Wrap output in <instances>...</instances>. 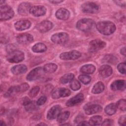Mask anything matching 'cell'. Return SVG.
Segmentation results:
<instances>
[{"label":"cell","instance_id":"8992f818","mask_svg":"<svg viewBox=\"0 0 126 126\" xmlns=\"http://www.w3.org/2000/svg\"><path fill=\"white\" fill-rule=\"evenodd\" d=\"M106 46V43L100 39H94L91 41L89 45L88 50L90 52L94 53L96 52Z\"/></svg>","mask_w":126,"mask_h":126},{"label":"cell","instance_id":"9c48e42d","mask_svg":"<svg viewBox=\"0 0 126 126\" xmlns=\"http://www.w3.org/2000/svg\"><path fill=\"white\" fill-rule=\"evenodd\" d=\"M43 69L41 67H37L31 71L27 76V79L30 81L39 79L43 74Z\"/></svg>","mask_w":126,"mask_h":126},{"label":"cell","instance_id":"4fadbf2b","mask_svg":"<svg viewBox=\"0 0 126 126\" xmlns=\"http://www.w3.org/2000/svg\"><path fill=\"white\" fill-rule=\"evenodd\" d=\"M17 41L18 43L22 44H29L32 42L33 38L32 35L28 33H23L19 34L16 37Z\"/></svg>","mask_w":126,"mask_h":126},{"label":"cell","instance_id":"b9f144b4","mask_svg":"<svg viewBox=\"0 0 126 126\" xmlns=\"http://www.w3.org/2000/svg\"><path fill=\"white\" fill-rule=\"evenodd\" d=\"M31 102H32V101L30 100V99H29L27 97H25L23 98L22 99V104H23V105H24L25 106L28 105Z\"/></svg>","mask_w":126,"mask_h":126},{"label":"cell","instance_id":"f1b7e54d","mask_svg":"<svg viewBox=\"0 0 126 126\" xmlns=\"http://www.w3.org/2000/svg\"><path fill=\"white\" fill-rule=\"evenodd\" d=\"M74 78V75L71 73H68L63 75L60 79V82L62 84H66L70 82Z\"/></svg>","mask_w":126,"mask_h":126},{"label":"cell","instance_id":"7402d4cb","mask_svg":"<svg viewBox=\"0 0 126 126\" xmlns=\"http://www.w3.org/2000/svg\"><path fill=\"white\" fill-rule=\"evenodd\" d=\"M11 70L13 74L19 75L25 73L27 70V67L24 64H18L12 67Z\"/></svg>","mask_w":126,"mask_h":126},{"label":"cell","instance_id":"8d00e7d4","mask_svg":"<svg viewBox=\"0 0 126 126\" xmlns=\"http://www.w3.org/2000/svg\"><path fill=\"white\" fill-rule=\"evenodd\" d=\"M118 71L122 74L126 73V63H120L117 66Z\"/></svg>","mask_w":126,"mask_h":126},{"label":"cell","instance_id":"e575fe53","mask_svg":"<svg viewBox=\"0 0 126 126\" xmlns=\"http://www.w3.org/2000/svg\"><path fill=\"white\" fill-rule=\"evenodd\" d=\"M40 90V88L38 86L33 87L29 92V95L31 97H34L37 95Z\"/></svg>","mask_w":126,"mask_h":126},{"label":"cell","instance_id":"2e32d148","mask_svg":"<svg viewBox=\"0 0 126 126\" xmlns=\"http://www.w3.org/2000/svg\"><path fill=\"white\" fill-rule=\"evenodd\" d=\"M102 109V107L98 104H91L85 107V113L88 115H92L100 112Z\"/></svg>","mask_w":126,"mask_h":126},{"label":"cell","instance_id":"52a82bcc","mask_svg":"<svg viewBox=\"0 0 126 126\" xmlns=\"http://www.w3.org/2000/svg\"><path fill=\"white\" fill-rule=\"evenodd\" d=\"M69 39V35L66 32H59L54 34L51 38V40L56 44H63Z\"/></svg>","mask_w":126,"mask_h":126},{"label":"cell","instance_id":"4dcf8cb0","mask_svg":"<svg viewBox=\"0 0 126 126\" xmlns=\"http://www.w3.org/2000/svg\"><path fill=\"white\" fill-rule=\"evenodd\" d=\"M70 115V113L68 111H64L63 113H60L57 117V121L59 123H62L66 121Z\"/></svg>","mask_w":126,"mask_h":126},{"label":"cell","instance_id":"f6af8a7d","mask_svg":"<svg viewBox=\"0 0 126 126\" xmlns=\"http://www.w3.org/2000/svg\"><path fill=\"white\" fill-rule=\"evenodd\" d=\"M120 52L121 54L123 55H124V56H126V47H124L122 48H121V50H120Z\"/></svg>","mask_w":126,"mask_h":126},{"label":"cell","instance_id":"e0dca14e","mask_svg":"<svg viewBox=\"0 0 126 126\" xmlns=\"http://www.w3.org/2000/svg\"><path fill=\"white\" fill-rule=\"evenodd\" d=\"M31 26V23L28 20H22L17 21L14 24L15 29L18 31H24L28 29Z\"/></svg>","mask_w":126,"mask_h":126},{"label":"cell","instance_id":"f546056e","mask_svg":"<svg viewBox=\"0 0 126 126\" xmlns=\"http://www.w3.org/2000/svg\"><path fill=\"white\" fill-rule=\"evenodd\" d=\"M102 118L100 116H94L91 117L89 120V125L97 126L99 125L102 123Z\"/></svg>","mask_w":126,"mask_h":126},{"label":"cell","instance_id":"836d02e7","mask_svg":"<svg viewBox=\"0 0 126 126\" xmlns=\"http://www.w3.org/2000/svg\"><path fill=\"white\" fill-rule=\"evenodd\" d=\"M117 107L121 110L125 111L126 109V101L125 99H121L119 100L116 104Z\"/></svg>","mask_w":126,"mask_h":126},{"label":"cell","instance_id":"9a60e30c","mask_svg":"<svg viewBox=\"0 0 126 126\" xmlns=\"http://www.w3.org/2000/svg\"><path fill=\"white\" fill-rule=\"evenodd\" d=\"M46 12V8L44 6L41 5H36L32 6L30 11V13L36 17L43 16L45 14Z\"/></svg>","mask_w":126,"mask_h":126},{"label":"cell","instance_id":"8fae6325","mask_svg":"<svg viewBox=\"0 0 126 126\" xmlns=\"http://www.w3.org/2000/svg\"><path fill=\"white\" fill-rule=\"evenodd\" d=\"M53 27V23L47 20L43 21L37 24L36 26V29L41 33H45L52 29Z\"/></svg>","mask_w":126,"mask_h":126},{"label":"cell","instance_id":"83f0119b","mask_svg":"<svg viewBox=\"0 0 126 126\" xmlns=\"http://www.w3.org/2000/svg\"><path fill=\"white\" fill-rule=\"evenodd\" d=\"M118 60L117 58L112 55H107L104 57L102 59V62L104 63H107L110 64H116Z\"/></svg>","mask_w":126,"mask_h":126},{"label":"cell","instance_id":"ab89813d","mask_svg":"<svg viewBox=\"0 0 126 126\" xmlns=\"http://www.w3.org/2000/svg\"><path fill=\"white\" fill-rule=\"evenodd\" d=\"M126 117L125 115H123L121 116L119 120V121H118L119 124L121 126H125L126 125Z\"/></svg>","mask_w":126,"mask_h":126},{"label":"cell","instance_id":"ba28073f","mask_svg":"<svg viewBox=\"0 0 126 126\" xmlns=\"http://www.w3.org/2000/svg\"><path fill=\"white\" fill-rule=\"evenodd\" d=\"M81 56V54L80 52L76 50H72L61 53L60 58L63 60H74L79 58Z\"/></svg>","mask_w":126,"mask_h":126},{"label":"cell","instance_id":"44dd1931","mask_svg":"<svg viewBox=\"0 0 126 126\" xmlns=\"http://www.w3.org/2000/svg\"><path fill=\"white\" fill-rule=\"evenodd\" d=\"M111 89L113 91L123 90L126 87V82L124 80H118L113 82L111 86Z\"/></svg>","mask_w":126,"mask_h":126},{"label":"cell","instance_id":"d4e9b609","mask_svg":"<svg viewBox=\"0 0 126 126\" xmlns=\"http://www.w3.org/2000/svg\"><path fill=\"white\" fill-rule=\"evenodd\" d=\"M57 69V65L54 63H49L46 64L43 68V71L45 73H52L55 72Z\"/></svg>","mask_w":126,"mask_h":126},{"label":"cell","instance_id":"1f68e13d","mask_svg":"<svg viewBox=\"0 0 126 126\" xmlns=\"http://www.w3.org/2000/svg\"><path fill=\"white\" fill-rule=\"evenodd\" d=\"M70 87L73 91H77L80 89L81 85L78 80L73 79L70 82Z\"/></svg>","mask_w":126,"mask_h":126},{"label":"cell","instance_id":"484cf974","mask_svg":"<svg viewBox=\"0 0 126 126\" xmlns=\"http://www.w3.org/2000/svg\"><path fill=\"white\" fill-rule=\"evenodd\" d=\"M104 89V85L101 82H98L93 87L92 92L93 94H97L102 93Z\"/></svg>","mask_w":126,"mask_h":126},{"label":"cell","instance_id":"7a4b0ae2","mask_svg":"<svg viewBox=\"0 0 126 126\" xmlns=\"http://www.w3.org/2000/svg\"><path fill=\"white\" fill-rule=\"evenodd\" d=\"M94 21L91 19L84 18L78 21L76 24V28L83 32H88L92 30L95 26Z\"/></svg>","mask_w":126,"mask_h":126},{"label":"cell","instance_id":"d590c367","mask_svg":"<svg viewBox=\"0 0 126 126\" xmlns=\"http://www.w3.org/2000/svg\"><path fill=\"white\" fill-rule=\"evenodd\" d=\"M25 108L27 111L32 112L36 110L37 109V106L32 101L30 104L25 106Z\"/></svg>","mask_w":126,"mask_h":126},{"label":"cell","instance_id":"5b68a950","mask_svg":"<svg viewBox=\"0 0 126 126\" xmlns=\"http://www.w3.org/2000/svg\"><path fill=\"white\" fill-rule=\"evenodd\" d=\"M99 9V6L93 2H87L81 5V10L84 13H94Z\"/></svg>","mask_w":126,"mask_h":126},{"label":"cell","instance_id":"ee69618b","mask_svg":"<svg viewBox=\"0 0 126 126\" xmlns=\"http://www.w3.org/2000/svg\"><path fill=\"white\" fill-rule=\"evenodd\" d=\"M78 125H80V126H88V125H89V122H88L87 121H82V122H80L78 124Z\"/></svg>","mask_w":126,"mask_h":126},{"label":"cell","instance_id":"30bf717a","mask_svg":"<svg viewBox=\"0 0 126 126\" xmlns=\"http://www.w3.org/2000/svg\"><path fill=\"white\" fill-rule=\"evenodd\" d=\"M71 94V92L68 89L60 88L54 90L52 93V97L53 99H58L61 97H66Z\"/></svg>","mask_w":126,"mask_h":126},{"label":"cell","instance_id":"d6986e66","mask_svg":"<svg viewBox=\"0 0 126 126\" xmlns=\"http://www.w3.org/2000/svg\"><path fill=\"white\" fill-rule=\"evenodd\" d=\"M112 69L108 65L105 64L101 66L99 68V75L103 78H106L110 76L112 73Z\"/></svg>","mask_w":126,"mask_h":126},{"label":"cell","instance_id":"f35d334b","mask_svg":"<svg viewBox=\"0 0 126 126\" xmlns=\"http://www.w3.org/2000/svg\"><path fill=\"white\" fill-rule=\"evenodd\" d=\"M20 87V92H25L27 90H28L29 89V84H28L26 83H23L22 84H21V85L19 86Z\"/></svg>","mask_w":126,"mask_h":126},{"label":"cell","instance_id":"3957f363","mask_svg":"<svg viewBox=\"0 0 126 126\" xmlns=\"http://www.w3.org/2000/svg\"><path fill=\"white\" fill-rule=\"evenodd\" d=\"M8 62L11 63H18L24 59V53L20 50H14L8 53L6 56Z\"/></svg>","mask_w":126,"mask_h":126},{"label":"cell","instance_id":"7bdbcfd3","mask_svg":"<svg viewBox=\"0 0 126 126\" xmlns=\"http://www.w3.org/2000/svg\"><path fill=\"white\" fill-rule=\"evenodd\" d=\"M114 2H116L118 5H120L121 6H125V3H123V2H126L125 1H119V0H117V1H114Z\"/></svg>","mask_w":126,"mask_h":126},{"label":"cell","instance_id":"cb8c5ba5","mask_svg":"<svg viewBox=\"0 0 126 126\" xmlns=\"http://www.w3.org/2000/svg\"><path fill=\"white\" fill-rule=\"evenodd\" d=\"M47 50L46 46L42 43H37L32 47V50L35 53H42Z\"/></svg>","mask_w":126,"mask_h":126},{"label":"cell","instance_id":"7c38bea8","mask_svg":"<svg viewBox=\"0 0 126 126\" xmlns=\"http://www.w3.org/2000/svg\"><path fill=\"white\" fill-rule=\"evenodd\" d=\"M62 110L61 107L59 105H56L51 107L48 111L47 114V118L48 120H52L57 118L61 113Z\"/></svg>","mask_w":126,"mask_h":126},{"label":"cell","instance_id":"ac0fdd59","mask_svg":"<svg viewBox=\"0 0 126 126\" xmlns=\"http://www.w3.org/2000/svg\"><path fill=\"white\" fill-rule=\"evenodd\" d=\"M31 7L32 6L30 3L22 2L19 5L18 8V13L22 16H26L30 13Z\"/></svg>","mask_w":126,"mask_h":126},{"label":"cell","instance_id":"7dc6e473","mask_svg":"<svg viewBox=\"0 0 126 126\" xmlns=\"http://www.w3.org/2000/svg\"><path fill=\"white\" fill-rule=\"evenodd\" d=\"M0 126H4V125H6L5 123L3 121H2V120H0Z\"/></svg>","mask_w":126,"mask_h":126},{"label":"cell","instance_id":"d6a6232c","mask_svg":"<svg viewBox=\"0 0 126 126\" xmlns=\"http://www.w3.org/2000/svg\"><path fill=\"white\" fill-rule=\"evenodd\" d=\"M78 79L81 82L85 85L89 84L91 81V77L89 75L85 74H82L79 76Z\"/></svg>","mask_w":126,"mask_h":126},{"label":"cell","instance_id":"5bb4252c","mask_svg":"<svg viewBox=\"0 0 126 126\" xmlns=\"http://www.w3.org/2000/svg\"><path fill=\"white\" fill-rule=\"evenodd\" d=\"M84 95L82 93H79L75 96L71 97L67 101L66 105L68 107H72L81 103L84 100Z\"/></svg>","mask_w":126,"mask_h":126},{"label":"cell","instance_id":"bcb514c9","mask_svg":"<svg viewBox=\"0 0 126 126\" xmlns=\"http://www.w3.org/2000/svg\"><path fill=\"white\" fill-rule=\"evenodd\" d=\"M63 1V0H50L49 1V2H50L51 3H53L54 4L60 3Z\"/></svg>","mask_w":126,"mask_h":126},{"label":"cell","instance_id":"c3c4849f","mask_svg":"<svg viewBox=\"0 0 126 126\" xmlns=\"http://www.w3.org/2000/svg\"><path fill=\"white\" fill-rule=\"evenodd\" d=\"M38 125H46V124H39Z\"/></svg>","mask_w":126,"mask_h":126},{"label":"cell","instance_id":"4316f807","mask_svg":"<svg viewBox=\"0 0 126 126\" xmlns=\"http://www.w3.org/2000/svg\"><path fill=\"white\" fill-rule=\"evenodd\" d=\"M117 106L115 103H110L107 105L105 108V112L108 115L114 114L117 110Z\"/></svg>","mask_w":126,"mask_h":126},{"label":"cell","instance_id":"603a6c76","mask_svg":"<svg viewBox=\"0 0 126 126\" xmlns=\"http://www.w3.org/2000/svg\"><path fill=\"white\" fill-rule=\"evenodd\" d=\"M95 67L91 64H86L82 66L80 68V72L83 74H92L94 72Z\"/></svg>","mask_w":126,"mask_h":126},{"label":"cell","instance_id":"6da1fadb","mask_svg":"<svg viewBox=\"0 0 126 126\" xmlns=\"http://www.w3.org/2000/svg\"><path fill=\"white\" fill-rule=\"evenodd\" d=\"M95 26L97 31L100 33L106 35L112 34L116 30L115 25L109 21L98 22Z\"/></svg>","mask_w":126,"mask_h":126},{"label":"cell","instance_id":"74e56055","mask_svg":"<svg viewBox=\"0 0 126 126\" xmlns=\"http://www.w3.org/2000/svg\"><path fill=\"white\" fill-rule=\"evenodd\" d=\"M47 97L45 96H42L36 101V104L37 105H42L45 103Z\"/></svg>","mask_w":126,"mask_h":126},{"label":"cell","instance_id":"60d3db41","mask_svg":"<svg viewBox=\"0 0 126 126\" xmlns=\"http://www.w3.org/2000/svg\"><path fill=\"white\" fill-rule=\"evenodd\" d=\"M113 121L110 119H106L102 123V126H111L113 124Z\"/></svg>","mask_w":126,"mask_h":126},{"label":"cell","instance_id":"277c9868","mask_svg":"<svg viewBox=\"0 0 126 126\" xmlns=\"http://www.w3.org/2000/svg\"><path fill=\"white\" fill-rule=\"evenodd\" d=\"M14 14L13 9L9 5L1 6L0 8V19L1 21L12 18Z\"/></svg>","mask_w":126,"mask_h":126},{"label":"cell","instance_id":"ffe728a7","mask_svg":"<svg viewBox=\"0 0 126 126\" xmlns=\"http://www.w3.org/2000/svg\"><path fill=\"white\" fill-rule=\"evenodd\" d=\"M69 11L65 8H61L58 9L56 12V17L60 20H66L69 18Z\"/></svg>","mask_w":126,"mask_h":126}]
</instances>
